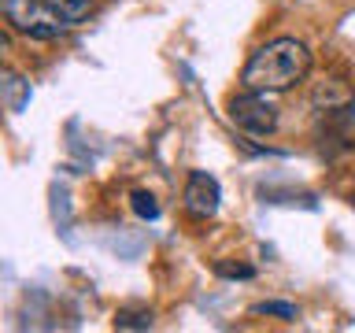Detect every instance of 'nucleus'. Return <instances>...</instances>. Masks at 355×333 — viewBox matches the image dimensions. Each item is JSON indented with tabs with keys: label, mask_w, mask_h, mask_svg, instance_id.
I'll list each match as a JSON object with an SVG mask.
<instances>
[{
	"label": "nucleus",
	"mask_w": 355,
	"mask_h": 333,
	"mask_svg": "<svg viewBox=\"0 0 355 333\" xmlns=\"http://www.w3.org/2000/svg\"><path fill=\"white\" fill-rule=\"evenodd\" d=\"M311 74V49L300 37H274L259 44L241 71V82L259 93H288Z\"/></svg>",
	"instance_id": "f257e3e1"
},
{
	"label": "nucleus",
	"mask_w": 355,
	"mask_h": 333,
	"mask_svg": "<svg viewBox=\"0 0 355 333\" xmlns=\"http://www.w3.org/2000/svg\"><path fill=\"white\" fill-rule=\"evenodd\" d=\"M4 22L30 41H60L71 30V22L55 15L44 0H4Z\"/></svg>",
	"instance_id": "f03ea898"
},
{
	"label": "nucleus",
	"mask_w": 355,
	"mask_h": 333,
	"mask_svg": "<svg viewBox=\"0 0 355 333\" xmlns=\"http://www.w3.org/2000/svg\"><path fill=\"white\" fill-rule=\"evenodd\" d=\"M270 93H259V89H248L244 85L241 93H233L226 100V115L233 126H241L244 133H259V137H266V133L277 130V108L266 100Z\"/></svg>",
	"instance_id": "7ed1b4c3"
},
{
	"label": "nucleus",
	"mask_w": 355,
	"mask_h": 333,
	"mask_svg": "<svg viewBox=\"0 0 355 333\" xmlns=\"http://www.w3.org/2000/svg\"><path fill=\"white\" fill-rule=\"evenodd\" d=\"M182 207H185V215H193L200 222L215 219L218 207H222V185H218V178L207 174V171H193V174L185 178V189H182Z\"/></svg>",
	"instance_id": "20e7f679"
},
{
	"label": "nucleus",
	"mask_w": 355,
	"mask_h": 333,
	"mask_svg": "<svg viewBox=\"0 0 355 333\" xmlns=\"http://www.w3.org/2000/svg\"><path fill=\"white\" fill-rule=\"evenodd\" d=\"M55 15H63L71 26H78V22H85L89 15H93V0H44Z\"/></svg>",
	"instance_id": "39448f33"
},
{
	"label": "nucleus",
	"mask_w": 355,
	"mask_h": 333,
	"mask_svg": "<svg viewBox=\"0 0 355 333\" xmlns=\"http://www.w3.org/2000/svg\"><path fill=\"white\" fill-rule=\"evenodd\" d=\"M115 326L119 330H148L152 326V311L148 307H119Z\"/></svg>",
	"instance_id": "423d86ee"
},
{
	"label": "nucleus",
	"mask_w": 355,
	"mask_h": 333,
	"mask_svg": "<svg viewBox=\"0 0 355 333\" xmlns=\"http://www.w3.org/2000/svg\"><path fill=\"white\" fill-rule=\"evenodd\" d=\"M130 207H133V215L144 219V222L159 219V200H155L148 189H137V193H130Z\"/></svg>",
	"instance_id": "0eeeda50"
},
{
	"label": "nucleus",
	"mask_w": 355,
	"mask_h": 333,
	"mask_svg": "<svg viewBox=\"0 0 355 333\" xmlns=\"http://www.w3.org/2000/svg\"><path fill=\"white\" fill-rule=\"evenodd\" d=\"M252 315H274V318L293 322L300 311H296V304H282V300H263V304H252Z\"/></svg>",
	"instance_id": "6e6552de"
},
{
	"label": "nucleus",
	"mask_w": 355,
	"mask_h": 333,
	"mask_svg": "<svg viewBox=\"0 0 355 333\" xmlns=\"http://www.w3.org/2000/svg\"><path fill=\"white\" fill-rule=\"evenodd\" d=\"M215 274L218 278H244V282H248V278H255V266H248V263H215Z\"/></svg>",
	"instance_id": "1a4fd4ad"
}]
</instances>
